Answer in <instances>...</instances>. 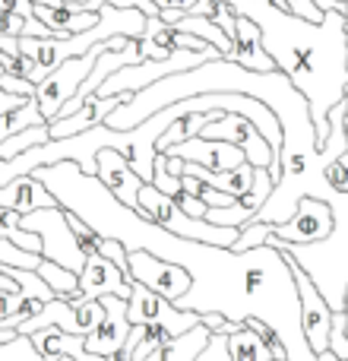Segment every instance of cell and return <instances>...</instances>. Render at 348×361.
<instances>
[{"label":"cell","mask_w":348,"mask_h":361,"mask_svg":"<svg viewBox=\"0 0 348 361\" xmlns=\"http://www.w3.org/2000/svg\"><path fill=\"white\" fill-rule=\"evenodd\" d=\"M269 231H273V225H263V222H250L241 228V235H237L235 247L237 254H244V250H254V247H263V244L269 241Z\"/></svg>","instance_id":"obj_28"},{"label":"cell","mask_w":348,"mask_h":361,"mask_svg":"<svg viewBox=\"0 0 348 361\" xmlns=\"http://www.w3.org/2000/svg\"><path fill=\"white\" fill-rule=\"evenodd\" d=\"M23 228L42 238V260L61 263L63 269L80 276L86 267V257L76 247V238L67 225V209L54 206V209H35L23 216Z\"/></svg>","instance_id":"obj_5"},{"label":"cell","mask_w":348,"mask_h":361,"mask_svg":"<svg viewBox=\"0 0 348 361\" xmlns=\"http://www.w3.org/2000/svg\"><path fill=\"white\" fill-rule=\"evenodd\" d=\"M95 178H99L101 184L111 190V197L120 200L127 209H133V212L139 209V187H143V180L124 162V156H118L114 149H101L99 156H95Z\"/></svg>","instance_id":"obj_13"},{"label":"cell","mask_w":348,"mask_h":361,"mask_svg":"<svg viewBox=\"0 0 348 361\" xmlns=\"http://www.w3.org/2000/svg\"><path fill=\"white\" fill-rule=\"evenodd\" d=\"M4 267H13V269H32V273H35V269L42 267V257H38V254H29V250L16 247L13 241L0 238V269H4Z\"/></svg>","instance_id":"obj_25"},{"label":"cell","mask_w":348,"mask_h":361,"mask_svg":"<svg viewBox=\"0 0 348 361\" xmlns=\"http://www.w3.org/2000/svg\"><path fill=\"white\" fill-rule=\"evenodd\" d=\"M101 305H105V320L86 336V352L108 358L124 345L127 333H130V320H127V301L118 295H105Z\"/></svg>","instance_id":"obj_14"},{"label":"cell","mask_w":348,"mask_h":361,"mask_svg":"<svg viewBox=\"0 0 348 361\" xmlns=\"http://www.w3.org/2000/svg\"><path fill=\"white\" fill-rule=\"evenodd\" d=\"M0 89H4V92H10V95L35 99V82L23 80V76H10V73H4V76H0Z\"/></svg>","instance_id":"obj_35"},{"label":"cell","mask_w":348,"mask_h":361,"mask_svg":"<svg viewBox=\"0 0 348 361\" xmlns=\"http://www.w3.org/2000/svg\"><path fill=\"white\" fill-rule=\"evenodd\" d=\"M178 317H180V307H174L162 295L149 292L139 282L130 286V301H127V320H130V326H149V324H159V320H178Z\"/></svg>","instance_id":"obj_17"},{"label":"cell","mask_w":348,"mask_h":361,"mask_svg":"<svg viewBox=\"0 0 348 361\" xmlns=\"http://www.w3.org/2000/svg\"><path fill=\"white\" fill-rule=\"evenodd\" d=\"M101 320H105V305H101V298L99 301H80V305H70V301H63V298H54L42 307L38 317H32L29 324L19 326V333H23V336H32V333H38V330L54 326V330L67 333V336L86 339Z\"/></svg>","instance_id":"obj_6"},{"label":"cell","mask_w":348,"mask_h":361,"mask_svg":"<svg viewBox=\"0 0 348 361\" xmlns=\"http://www.w3.org/2000/svg\"><path fill=\"white\" fill-rule=\"evenodd\" d=\"M330 231H333V209L323 203V200L304 197L288 222L273 225V231H269V241L317 244V241H323V238H330Z\"/></svg>","instance_id":"obj_9"},{"label":"cell","mask_w":348,"mask_h":361,"mask_svg":"<svg viewBox=\"0 0 348 361\" xmlns=\"http://www.w3.org/2000/svg\"><path fill=\"white\" fill-rule=\"evenodd\" d=\"M165 156H178V159H184V162H197L209 171H218V175H222V171H235L237 165L247 162V156H244L237 146L222 143V140H203V137L184 140V143L171 146Z\"/></svg>","instance_id":"obj_11"},{"label":"cell","mask_w":348,"mask_h":361,"mask_svg":"<svg viewBox=\"0 0 348 361\" xmlns=\"http://www.w3.org/2000/svg\"><path fill=\"white\" fill-rule=\"evenodd\" d=\"M0 361H44V358L32 349V339L29 336H19V339H13L10 345H4V349H0ZM57 361H73V358L61 355Z\"/></svg>","instance_id":"obj_29"},{"label":"cell","mask_w":348,"mask_h":361,"mask_svg":"<svg viewBox=\"0 0 348 361\" xmlns=\"http://www.w3.org/2000/svg\"><path fill=\"white\" fill-rule=\"evenodd\" d=\"M197 361H231V352H228V336H209L206 349L197 355Z\"/></svg>","instance_id":"obj_33"},{"label":"cell","mask_w":348,"mask_h":361,"mask_svg":"<svg viewBox=\"0 0 348 361\" xmlns=\"http://www.w3.org/2000/svg\"><path fill=\"white\" fill-rule=\"evenodd\" d=\"M174 29H180V32H190V35H197V38H203L206 44H212V48L218 51V54L228 61L231 57V51H235V42H231L228 35H225L222 29H218L216 23H209V19H203V16H180L178 23H174Z\"/></svg>","instance_id":"obj_20"},{"label":"cell","mask_w":348,"mask_h":361,"mask_svg":"<svg viewBox=\"0 0 348 361\" xmlns=\"http://www.w3.org/2000/svg\"><path fill=\"white\" fill-rule=\"evenodd\" d=\"M19 336H23L19 330H4V326H0V349H4V345H10L13 339H19Z\"/></svg>","instance_id":"obj_43"},{"label":"cell","mask_w":348,"mask_h":361,"mask_svg":"<svg viewBox=\"0 0 348 361\" xmlns=\"http://www.w3.org/2000/svg\"><path fill=\"white\" fill-rule=\"evenodd\" d=\"M231 10L256 23L263 48L275 70L288 76L311 105L320 146L330 137V111L348 99V38L345 13H326L323 23H307L269 0H228Z\"/></svg>","instance_id":"obj_2"},{"label":"cell","mask_w":348,"mask_h":361,"mask_svg":"<svg viewBox=\"0 0 348 361\" xmlns=\"http://www.w3.org/2000/svg\"><path fill=\"white\" fill-rule=\"evenodd\" d=\"M35 273L42 276L44 286L54 292V298H63V301H70V305H76V298H80V276L76 273H70L61 263H51V260H42V267H38Z\"/></svg>","instance_id":"obj_21"},{"label":"cell","mask_w":348,"mask_h":361,"mask_svg":"<svg viewBox=\"0 0 348 361\" xmlns=\"http://www.w3.org/2000/svg\"><path fill=\"white\" fill-rule=\"evenodd\" d=\"M342 361H348V358H342Z\"/></svg>","instance_id":"obj_49"},{"label":"cell","mask_w":348,"mask_h":361,"mask_svg":"<svg viewBox=\"0 0 348 361\" xmlns=\"http://www.w3.org/2000/svg\"><path fill=\"white\" fill-rule=\"evenodd\" d=\"M48 121L42 118V111H38V102L29 99L23 108H13V111L0 114V143L10 137H16V133L29 130V127H44Z\"/></svg>","instance_id":"obj_22"},{"label":"cell","mask_w":348,"mask_h":361,"mask_svg":"<svg viewBox=\"0 0 348 361\" xmlns=\"http://www.w3.org/2000/svg\"><path fill=\"white\" fill-rule=\"evenodd\" d=\"M42 307H44L42 298H23V301H19V307L0 326H4V330H19V326L29 324L32 317H38V314H42Z\"/></svg>","instance_id":"obj_30"},{"label":"cell","mask_w":348,"mask_h":361,"mask_svg":"<svg viewBox=\"0 0 348 361\" xmlns=\"http://www.w3.org/2000/svg\"><path fill=\"white\" fill-rule=\"evenodd\" d=\"M152 187L162 190L165 197H178L180 193V178L168 171V156L165 152H159L156 162H152Z\"/></svg>","instance_id":"obj_26"},{"label":"cell","mask_w":348,"mask_h":361,"mask_svg":"<svg viewBox=\"0 0 348 361\" xmlns=\"http://www.w3.org/2000/svg\"><path fill=\"white\" fill-rule=\"evenodd\" d=\"M67 225H70V231H73V238H76V247L82 250V257H99L101 254V241L105 238L99 235L95 228H89L86 222H82L80 216H73V212H67Z\"/></svg>","instance_id":"obj_24"},{"label":"cell","mask_w":348,"mask_h":361,"mask_svg":"<svg viewBox=\"0 0 348 361\" xmlns=\"http://www.w3.org/2000/svg\"><path fill=\"white\" fill-rule=\"evenodd\" d=\"M244 326H247V330H254L256 336L263 339V345L269 349L273 361H288V352H285V345H282V336H279V333H275L269 324H263V320H254V317H250Z\"/></svg>","instance_id":"obj_27"},{"label":"cell","mask_w":348,"mask_h":361,"mask_svg":"<svg viewBox=\"0 0 348 361\" xmlns=\"http://www.w3.org/2000/svg\"><path fill=\"white\" fill-rule=\"evenodd\" d=\"M342 314H345V333H348V292H345V307H342Z\"/></svg>","instance_id":"obj_45"},{"label":"cell","mask_w":348,"mask_h":361,"mask_svg":"<svg viewBox=\"0 0 348 361\" xmlns=\"http://www.w3.org/2000/svg\"><path fill=\"white\" fill-rule=\"evenodd\" d=\"M228 61L247 67L250 73H275V63L263 48V35L256 29V23H250L241 13H237V25H235V51H231Z\"/></svg>","instance_id":"obj_16"},{"label":"cell","mask_w":348,"mask_h":361,"mask_svg":"<svg viewBox=\"0 0 348 361\" xmlns=\"http://www.w3.org/2000/svg\"><path fill=\"white\" fill-rule=\"evenodd\" d=\"M171 200H174V203H178L190 219H206V212H209V206H206L203 200H199V197H190V193H184V190H180L178 197H171Z\"/></svg>","instance_id":"obj_37"},{"label":"cell","mask_w":348,"mask_h":361,"mask_svg":"<svg viewBox=\"0 0 348 361\" xmlns=\"http://www.w3.org/2000/svg\"><path fill=\"white\" fill-rule=\"evenodd\" d=\"M228 352H231V361H273L263 339L254 330H247V326L237 330L235 336H228Z\"/></svg>","instance_id":"obj_23"},{"label":"cell","mask_w":348,"mask_h":361,"mask_svg":"<svg viewBox=\"0 0 348 361\" xmlns=\"http://www.w3.org/2000/svg\"><path fill=\"white\" fill-rule=\"evenodd\" d=\"M326 184H330L333 190H339V193H348V169L339 162V159L326 165Z\"/></svg>","instance_id":"obj_39"},{"label":"cell","mask_w":348,"mask_h":361,"mask_svg":"<svg viewBox=\"0 0 348 361\" xmlns=\"http://www.w3.org/2000/svg\"><path fill=\"white\" fill-rule=\"evenodd\" d=\"M19 301H23V295H10V292H0V324H4L6 317H10L13 311L19 307Z\"/></svg>","instance_id":"obj_42"},{"label":"cell","mask_w":348,"mask_h":361,"mask_svg":"<svg viewBox=\"0 0 348 361\" xmlns=\"http://www.w3.org/2000/svg\"><path fill=\"white\" fill-rule=\"evenodd\" d=\"M32 6H63V0H29Z\"/></svg>","instance_id":"obj_44"},{"label":"cell","mask_w":348,"mask_h":361,"mask_svg":"<svg viewBox=\"0 0 348 361\" xmlns=\"http://www.w3.org/2000/svg\"><path fill=\"white\" fill-rule=\"evenodd\" d=\"M23 32H25V16L0 10V35L4 38H23Z\"/></svg>","instance_id":"obj_38"},{"label":"cell","mask_w":348,"mask_h":361,"mask_svg":"<svg viewBox=\"0 0 348 361\" xmlns=\"http://www.w3.org/2000/svg\"><path fill=\"white\" fill-rule=\"evenodd\" d=\"M19 231H23V216H19L16 209H4V206H0V238L13 241Z\"/></svg>","instance_id":"obj_36"},{"label":"cell","mask_w":348,"mask_h":361,"mask_svg":"<svg viewBox=\"0 0 348 361\" xmlns=\"http://www.w3.org/2000/svg\"><path fill=\"white\" fill-rule=\"evenodd\" d=\"M333 209V231L330 238L317 244H285V241H269L275 250L292 257L307 279L317 286V292L326 298L333 314H342L345 292H348V193L333 190L326 200Z\"/></svg>","instance_id":"obj_3"},{"label":"cell","mask_w":348,"mask_h":361,"mask_svg":"<svg viewBox=\"0 0 348 361\" xmlns=\"http://www.w3.org/2000/svg\"><path fill=\"white\" fill-rule=\"evenodd\" d=\"M143 38L152 42L156 48H162L165 54H174V51H197V54H203V51H212V44H206L203 38L190 35V32H180V29H174V25H165L159 16L146 19Z\"/></svg>","instance_id":"obj_18"},{"label":"cell","mask_w":348,"mask_h":361,"mask_svg":"<svg viewBox=\"0 0 348 361\" xmlns=\"http://www.w3.org/2000/svg\"><path fill=\"white\" fill-rule=\"evenodd\" d=\"M0 206L4 209H16L19 216H29L35 209H54L61 203L35 175H23L0 187Z\"/></svg>","instance_id":"obj_15"},{"label":"cell","mask_w":348,"mask_h":361,"mask_svg":"<svg viewBox=\"0 0 348 361\" xmlns=\"http://www.w3.org/2000/svg\"><path fill=\"white\" fill-rule=\"evenodd\" d=\"M130 99H133L130 92L127 95H92V99H89L76 114L48 121V137L51 140H67V137H76V133L92 130V127L105 124V121L111 118L120 105H127Z\"/></svg>","instance_id":"obj_10"},{"label":"cell","mask_w":348,"mask_h":361,"mask_svg":"<svg viewBox=\"0 0 348 361\" xmlns=\"http://www.w3.org/2000/svg\"><path fill=\"white\" fill-rule=\"evenodd\" d=\"M152 4H156L159 10H174V13H180V16H187V13H193L197 0H152Z\"/></svg>","instance_id":"obj_41"},{"label":"cell","mask_w":348,"mask_h":361,"mask_svg":"<svg viewBox=\"0 0 348 361\" xmlns=\"http://www.w3.org/2000/svg\"><path fill=\"white\" fill-rule=\"evenodd\" d=\"M130 286L133 282L127 279L111 260H105V257H89L80 273V298H76V305H80V301H99V298H105V295H118V298L130 301Z\"/></svg>","instance_id":"obj_12"},{"label":"cell","mask_w":348,"mask_h":361,"mask_svg":"<svg viewBox=\"0 0 348 361\" xmlns=\"http://www.w3.org/2000/svg\"><path fill=\"white\" fill-rule=\"evenodd\" d=\"M339 162H342V165H345V169H348V149L342 152V159H339Z\"/></svg>","instance_id":"obj_47"},{"label":"cell","mask_w":348,"mask_h":361,"mask_svg":"<svg viewBox=\"0 0 348 361\" xmlns=\"http://www.w3.org/2000/svg\"><path fill=\"white\" fill-rule=\"evenodd\" d=\"M99 257H105V260H111L114 267L120 269V273L127 276V279H130V263H127V247L120 241H114V238H105V241H101V254Z\"/></svg>","instance_id":"obj_31"},{"label":"cell","mask_w":348,"mask_h":361,"mask_svg":"<svg viewBox=\"0 0 348 361\" xmlns=\"http://www.w3.org/2000/svg\"><path fill=\"white\" fill-rule=\"evenodd\" d=\"M139 216L146 222L159 225V228L171 231L178 238H187V241H199V244H212V247H235L237 228H225V225H212L206 219H190L171 197H165L162 190H156L152 184L139 187Z\"/></svg>","instance_id":"obj_4"},{"label":"cell","mask_w":348,"mask_h":361,"mask_svg":"<svg viewBox=\"0 0 348 361\" xmlns=\"http://www.w3.org/2000/svg\"><path fill=\"white\" fill-rule=\"evenodd\" d=\"M209 336L212 333L199 324V326H193V330H187L184 336L171 339V343L162 345L159 352H152L146 361H197V355L206 349V343H209Z\"/></svg>","instance_id":"obj_19"},{"label":"cell","mask_w":348,"mask_h":361,"mask_svg":"<svg viewBox=\"0 0 348 361\" xmlns=\"http://www.w3.org/2000/svg\"><path fill=\"white\" fill-rule=\"evenodd\" d=\"M127 263H130V282H139V286L162 295L171 305H178L190 292V273L184 267H178V263L159 260V257L146 254V250H130Z\"/></svg>","instance_id":"obj_7"},{"label":"cell","mask_w":348,"mask_h":361,"mask_svg":"<svg viewBox=\"0 0 348 361\" xmlns=\"http://www.w3.org/2000/svg\"><path fill=\"white\" fill-rule=\"evenodd\" d=\"M292 263V276H294V286H298V301H301V330H304L307 345L313 349V355L330 349V330H333V307L326 305V298L317 292L307 273L298 267V263L288 257Z\"/></svg>","instance_id":"obj_8"},{"label":"cell","mask_w":348,"mask_h":361,"mask_svg":"<svg viewBox=\"0 0 348 361\" xmlns=\"http://www.w3.org/2000/svg\"><path fill=\"white\" fill-rule=\"evenodd\" d=\"M199 324L212 333V336H235L237 330H244V324H235V320H225L222 314H199Z\"/></svg>","instance_id":"obj_32"},{"label":"cell","mask_w":348,"mask_h":361,"mask_svg":"<svg viewBox=\"0 0 348 361\" xmlns=\"http://www.w3.org/2000/svg\"><path fill=\"white\" fill-rule=\"evenodd\" d=\"M345 38H348V16H345ZM345 133H348V114H345Z\"/></svg>","instance_id":"obj_46"},{"label":"cell","mask_w":348,"mask_h":361,"mask_svg":"<svg viewBox=\"0 0 348 361\" xmlns=\"http://www.w3.org/2000/svg\"><path fill=\"white\" fill-rule=\"evenodd\" d=\"M285 6H288V13H292V16L307 19V23H323V16H326V13L320 10L313 0H285Z\"/></svg>","instance_id":"obj_34"},{"label":"cell","mask_w":348,"mask_h":361,"mask_svg":"<svg viewBox=\"0 0 348 361\" xmlns=\"http://www.w3.org/2000/svg\"><path fill=\"white\" fill-rule=\"evenodd\" d=\"M67 212L80 216L101 238H114L130 250H146L159 260L178 263L190 273V292L174 307L193 314H222L225 320L247 324L250 317L269 324L282 336L288 361H317L301 330V301L292 263L273 244L254 250L212 247L187 241L111 197L99 178H89L73 162H57L32 171Z\"/></svg>","instance_id":"obj_1"},{"label":"cell","mask_w":348,"mask_h":361,"mask_svg":"<svg viewBox=\"0 0 348 361\" xmlns=\"http://www.w3.org/2000/svg\"><path fill=\"white\" fill-rule=\"evenodd\" d=\"M342 4H345V6H348V0H342Z\"/></svg>","instance_id":"obj_48"},{"label":"cell","mask_w":348,"mask_h":361,"mask_svg":"<svg viewBox=\"0 0 348 361\" xmlns=\"http://www.w3.org/2000/svg\"><path fill=\"white\" fill-rule=\"evenodd\" d=\"M0 10H4V13H16V16H25V19L35 16V6H32L29 0H0Z\"/></svg>","instance_id":"obj_40"}]
</instances>
